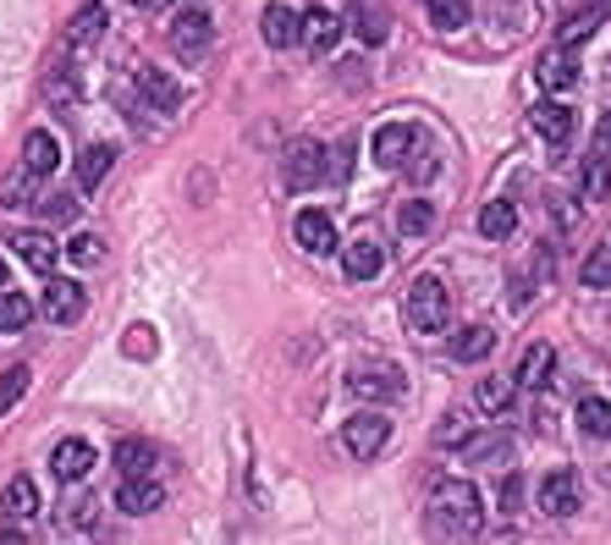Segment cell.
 Segmentation results:
<instances>
[{"instance_id":"1","label":"cell","mask_w":611,"mask_h":545,"mask_svg":"<svg viewBox=\"0 0 611 545\" xmlns=\"http://www.w3.org/2000/svg\"><path fill=\"white\" fill-rule=\"evenodd\" d=\"M429 523L441 529V534H452V540L479 534V523H485L479 491H474L469 480H441V485L429 491Z\"/></svg>"},{"instance_id":"2","label":"cell","mask_w":611,"mask_h":545,"mask_svg":"<svg viewBox=\"0 0 611 545\" xmlns=\"http://www.w3.org/2000/svg\"><path fill=\"white\" fill-rule=\"evenodd\" d=\"M402 314H408V331H413V336H435V331H447L452 304H447L441 276H413V282H408V298H402Z\"/></svg>"},{"instance_id":"3","label":"cell","mask_w":611,"mask_h":545,"mask_svg":"<svg viewBox=\"0 0 611 545\" xmlns=\"http://www.w3.org/2000/svg\"><path fill=\"white\" fill-rule=\"evenodd\" d=\"M402 370L391 358H364V363H353V375H347V392L353 397H364V402H391V397H402Z\"/></svg>"},{"instance_id":"4","label":"cell","mask_w":611,"mask_h":545,"mask_svg":"<svg viewBox=\"0 0 611 545\" xmlns=\"http://www.w3.org/2000/svg\"><path fill=\"white\" fill-rule=\"evenodd\" d=\"M341 441H347V451H353V458H375V451L391 441V419L386 413H353V419H347L341 424Z\"/></svg>"},{"instance_id":"5","label":"cell","mask_w":611,"mask_h":545,"mask_svg":"<svg viewBox=\"0 0 611 545\" xmlns=\"http://www.w3.org/2000/svg\"><path fill=\"white\" fill-rule=\"evenodd\" d=\"M413 144H419V133H413V127H402V122L375 127V138H370V160H375L381 171H397V165H408Z\"/></svg>"},{"instance_id":"6","label":"cell","mask_w":611,"mask_h":545,"mask_svg":"<svg viewBox=\"0 0 611 545\" xmlns=\"http://www.w3.org/2000/svg\"><path fill=\"white\" fill-rule=\"evenodd\" d=\"M282 171H287V182H292V188H314V182L331 171V160H325V149H320L314 138H298V144L287 149Z\"/></svg>"},{"instance_id":"7","label":"cell","mask_w":611,"mask_h":545,"mask_svg":"<svg viewBox=\"0 0 611 545\" xmlns=\"http://www.w3.org/2000/svg\"><path fill=\"white\" fill-rule=\"evenodd\" d=\"M347 23H353L359 45H386V34H391V7H386V0H353Z\"/></svg>"},{"instance_id":"8","label":"cell","mask_w":611,"mask_h":545,"mask_svg":"<svg viewBox=\"0 0 611 545\" xmlns=\"http://www.w3.org/2000/svg\"><path fill=\"white\" fill-rule=\"evenodd\" d=\"M540 512L546 518H573L578 512V480L568 469H557V474L540 480Z\"/></svg>"},{"instance_id":"9","label":"cell","mask_w":611,"mask_h":545,"mask_svg":"<svg viewBox=\"0 0 611 545\" xmlns=\"http://www.w3.org/2000/svg\"><path fill=\"white\" fill-rule=\"evenodd\" d=\"M210 34H215L210 28V12H199V7L194 12H177V23H171V45H177L183 55H204L210 50Z\"/></svg>"},{"instance_id":"10","label":"cell","mask_w":611,"mask_h":545,"mask_svg":"<svg viewBox=\"0 0 611 545\" xmlns=\"http://www.w3.org/2000/svg\"><path fill=\"white\" fill-rule=\"evenodd\" d=\"M341 264H347V276H353V282H370V276H381V270H386V248L375 237H359V243H347Z\"/></svg>"},{"instance_id":"11","label":"cell","mask_w":611,"mask_h":545,"mask_svg":"<svg viewBox=\"0 0 611 545\" xmlns=\"http://www.w3.org/2000/svg\"><path fill=\"white\" fill-rule=\"evenodd\" d=\"M100 39H105V7H100V0H89V7L66 23V50H89Z\"/></svg>"},{"instance_id":"12","label":"cell","mask_w":611,"mask_h":545,"mask_svg":"<svg viewBox=\"0 0 611 545\" xmlns=\"http://www.w3.org/2000/svg\"><path fill=\"white\" fill-rule=\"evenodd\" d=\"M265 45H271V50L303 45V17H298L292 7H265Z\"/></svg>"},{"instance_id":"13","label":"cell","mask_w":611,"mask_h":545,"mask_svg":"<svg viewBox=\"0 0 611 545\" xmlns=\"http://www.w3.org/2000/svg\"><path fill=\"white\" fill-rule=\"evenodd\" d=\"M160 501H165V491H160V480H149V474H138V480H122V491H116V507H122V512H133V518L154 512Z\"/></svg>"},{"instance_id":"14","label":"cell","mask_w":611,"mask_h":545,"mask_svg":"<svg viewBox=\"0 0 611 545\" xmlns=\"http://www.w3.org/2000/svg\"><path fill=\"white\" fill-rule=\"evenodd\" d=\"M551 370H557L551 342H535L529 352H523V363H518V392H540V386L551 381Z\"/></svg>"},{"instance_id":"15","label":"cell","mask_w":611,"mask_h":545,"mask_svg":"<svg viewBox=\"0 0 611 545\" xmlns=\"http://www.w3.org/2000/svg\"><path fill=\"white\" fill-rule=\"evenodd\" d=\"M50 469H55V480H83V474H89L95 469V446L89 441H61L55 446V458H50Z\"/></svg>"},{"instance_id":"16","label":"cell","mask_w":611,"mask_h":545,"mask_svg":"<svg viewBox=\"0 0 611 545\" xmlns=\"http://www.w3.org/2000/svg\"><path fill=\"white\" fill-rule=\"evenodd\" d=\"M83 304H89V298H83L77 282H50V287H45V314H50L55 325H72V320L83 314Z\"/></svg>"},{"instance_id":"17","label":"cell","mask_w":611,"mask_h":545,"mask_svg":"<svg viewBox=\"0 0 611 545\" xmlns=\"http://www.w3.org/2000/svg\"><path fill=\"white\" fill-rule=\"evenodd\" d=\"M540 83L546 88H573V77H578V55H573V45H551L546 55H540Z\"/></svg>"},{"instance_id":"18","label":"cell","mask_w":611,"mask_h":545,"mask_svg":"<svg viewBox=\"0 0 611 545\" xmlns=\"http://www.w3.org/2000/svg\"><path fill=\"white\" fill-rule=\"evenodd\" d=\"M111 165H116V149L111 144H89L77 154V182H83V194H95L100 182L111 176Z\"/></svg>"},{"instance_id":"19","label":"cell","mask_w":611,"mask_h":545,"mask_svg":"<svg viewBox=\"0 0 611 545\" xmlns=\"http://www.w3.org/2000/svg\"><path fill=\"white\" fill-rule=\"evenodd\" d=\"M336 39H341V17L336 12H303V45L314 55H331Z\"/></svg>"},{"instance_id":"20","label":"cell","mask_w":611,"mask_h":545,"mask_svg":"<svg viewBox=\"0 0 611 545\" xmlns=\"http://www.w3.org/2000/svg\"><path fill=\"white\" fill-rule=\"evenodd\" d=\"M529 122H535V133H540L546 144H568V138H573V111H568V106H557V100L535 106V111H529Z\"/></svg>"},{"instance_id":"21","label":"cell","mask_w":611,"mask_h":545,"mask_svg":"<svg viewBox=\"0 0 611 545\" xmlns=\"http://www.w3.org/2000/svg\"><path fill=\"white\" fill-rule=\"evenodd\" d=\"M12 243H17V259H23L28 270H39V276H50V270H55V253H61V248H55L45 232H17Z\"/></svg>"},{"instance_id":"22","label":"cell","mask_w":611,"mask_h":545,"mask_svg":"<svg viewBox=\"0 0 611 545\" xmlns=\"http://www.w3.org/2000/svg\"><path fill=\"white\" fill-rule=\"evenodd\" d=\"M298 243H303L309 253H331V248H336L331 215H325V210H303V215H298Z\"/></svg>"},{"instance_id":"23","label":"cell","mask_w":611,"mask_h":545,"mask_svg":"<svg viewBox=\"0 0 611 545\" xmlns=\"http://www.w3.org/2000/svg\"><path fill=\"white\" fill-rule=\"evenodd\" d=\"M61 523H66V529H95V523H100V496H95V491H66Z\"/></svg>"},{"instance_id":"24","label":"cell","mask_w":611,"mask_h":545,"mask_svg":"<svg viewBox=\"0 0 611 545\" xmlns=\"http://www.w3.org/2000/svg\"><path fill=\"white\" fill-rule=\"evenodd\" d=\"M490 347H496V331L490 325H469V331L452 336V358L458 363H479V358H490Z\"/></svg>"},{"instance_id":"25","label":"cell","mask_w":611,"mask_h":545,"mask_svg":"<svg viewBox=\"0 0 611 545\" xmlns=\"http://www.w3.org/2000/svg\"><path fill=\"white\" fill-rule=\"evenodd\" d=\"M34 512H39V485H34L28 474H17V480L7 485V518H12V523H34Z\"/></svg>"},{"instance_id":"26","label":"cell","mask_w":611,"mask_h":545,"mask_svg":"<svg viewBox=\"0 0 611 545\" xmlns=\"http://www.w3.org/2000/svg\"><path fill=\"white\" fill-rule=\"evenodd\" d=\"M479 232H485L490 243L512 237V232H518V210H512V199H490V205L479 210Z\"/></svg>"},{"instance_id":"27","label":"cell","mask_w":611,"mask_h":545,"mask_svg":"<svg viewBox=\"0 0 611 545\" xmlns=\"http://www.w3.org/2000/svg\"><path fill=\"white\" fill-rule=\"evenodd\" d=\"M116 469H122V480L149 474L154 469V446L149 441H116Z\"/></svg>"},{"instance_id":"28","label":"cell","mask_w":611,"mask_h":545,"mask_svg":"<svg viewBox=\"0 0 611 545\" xmlns=\"http://www.w3.org/2000/svg\"><path fill=\"white\" fill-rule=\"evenodd\" d=\"M578 430L589 441H611V402L606 397H584L578 402Z\"/></svg>"},{"instance_id":"29","label":"cell","mask_w":611,"mask_h":545,"mask_svg":"<svg viewBox=\"0 0 611 545\" xmlns=\"http://www.w3.org/2000/svg\"><path fill=\"white\" fill-rule=\"evenodd\" d=\"M138 88H144V100H149L154 111H171V106H177V83H171L165 72H154V66L138 72Z\"/></svg>"},{"instance_id":"30","label":"cell","mask_w":611,"mask_h":545,"mask_svg":"<svg viewBox=\"0 0 611 545\" xmlns=\"http://www.w3.org/2000/svg\"><path fill=\"white\" fill-rule=\"evenodd\" d=\"M23 165H34L39 176H50V171L61 165V149H55V138H50V133H28V144H23Z\"/></svg>"},{"instance_id":"31","label":"cell","mask_w":611,"mask_h":545,"mask_svg":"<svg viewBox=\"0 0 611 545\" xmlns=\"http://www.w3.org/2000/svg\"><path fill=\"white\" fill-rule=\"evenodd\" d=\"M34 182H39V171L34 165H17L7 182H0V205H12V210L17 205H34Z\"/></svg>"},{"instance_id":"32","label":"cell","mask_w":611,"mask_h":545,"mask_svg":"<svg viewBox=\"0 0 611 545\" xmlns=\"http://www.w3.org/2000/svg\"><path fill=\"white\" fill-rule=\"evenodd\" d=\"M512 392H518V381H501V375H490V381H479L474 402H479V413H507V408H512Z\"/></svg>"},{"instance_id":"33","label":"cell","mask_w":611,"mask_h":545,"mask_svg":"<svg viewBox=\"0 0 611 545\" xmlns=\"http://www.w3.org/2000/svg\"><path fill=\"white\" fill-rule=\"evenodd\" d=\"M600 7H606V0H600ZM600 7H584V12H573V17L562 23L557 45H573V50H578V45H584V39H589V34L600 28Z\"/></svg>"},{"instance_id":"34","label":"cell","mask_w":611,"mask_h":545,"mask_svg":"<svg viewBox=\"0 0 611 545\" xmlns=\"http://www.w3.org/2000/svg\"><path fill=\"white\" fill-rule=\"evenodd\" d=\"M28 381H34V375H28V363H12V370L0 375V413H12V408L28 397Z\"/></svg>"},{"instance_id":"35","label":"cell","mask_w":611,"mask_h":545,"mask_svg":"<svg viewBox=\"0 0 611 545\" xmlns=\"http://www.w3.org/2000/svg\"><path fill=\"white\" fill-rule=\"evenodd\" d=\"M28 320H34L28 293H0V331H23Z\"/></svg>"},{"instance_id":"36","label":"cell","mask_w":611,"mask_h":545,"mask_svg":"<svg viewBox=\"0 0 611 545\" xmlns=\"http://www.w3.org/2000/svg\"><path fill=\"white\" fill-rule=\"evenodd\" d=\"M429 23L441 28V34L463 28L469 23V0H429Z\"/></svg>"},{"instance_id":"37","label":"cell","mask_w":611,"mask_h":545,"mask_svg":"<svg viewBox=\"0 0 611 545\" xmlns=\"http://www.w3.org/2000/svg\"><path fill=\"white\" fill-rule=\"evenodd\" d=\"M578 276H584V287H611V243H600L589 259H584V270H578Z\"/></svg>"},{"instance_id":"38","label":"cell","mask_w":611,"mask_h":545,"mask_svg":"<svg viewBox=\"0 0 611 545\" xmlns=\"http://www.w3.org/2000/svg\"><path fill=\"white\" fill-rule=\"evenodd\" d=\"M606 188H611V154H600V149H595V154H589V165H584V194H589V199H600Z\"/></svg>"},{"instance_id":"39","label":"cell","mask_w":611,"mask_h":545,"mask_svg":"<svg viewBox=\"0 0 611 545\" xmlns=\"http://www.w3.org/2000/svg\"><path fill=\"white\" fill-rule=\"evenodd\" d=\"M429 226H435V205H429V199H408V205H402V232H408V237H424Z\"/></svg>"},{"instance_id":"40","label":"cell","mask_w":611,"mask_h":545,"mask_svg":"<svg viewBox=\"0 0 611 545\" xmlns=\"http://www.w3.org/2000/svg\"><path fill=\"white\" fill-rule=\"evenodd\" d=\"M66 253H72L77 264H100V259H105V237H100V232H77V237L66 243Z\"/></svg>"},{"instance_id":"41","label":"cell","mask_w":611,"mask_h":545,"mask_svg":"<svg viewBox=\"0 0 611 545\" xmlns=\"http://www.w3.org/2000/svg\"><path fill=\"white\" fill-rule=\"evenodd\" d=\"M402 171H408V176H413V182H429V176H435V154H429V149H419V144H413V154H408V165H402Z\"/></svg>"},{"instance_id":"42","label":"cell","mask_w":611,"mask_h":545,"mask_svg":"<svg viewBox=\"0 0 611 545\" xmlns=\"http://www.w3.org/2000/svg\"><path fill=\"white\" fill-rule=\"evenodd\" d=\"M45 215H50V221H77V199H72V194H50V199H45Z\"/></svg>"},{"instance_id":"43","label":"cell","mask_w":611,"mask_h":545,"mask_svg":"<svg viewBox=\"0 0 611 545\" xmlns=\"http://www.w3.org/2000/svg\"><path fill=\"white\" fill-rule=\"evenodd\" d=\"M463 451H469V458H496V451H501V435H469Z\"/></svg>"},{"instance_id":"44","label":"cell","mask_w":611,"mask_h":545,"mask_svg":"<svg viewBox=\"0 0 611 545\" xmlns=\"http://www.w3.org/2000/svg\"><path fill=\"white\" fill-rule=\"evenodd\" d=\"M518 501H523V480L512 474V480H501V512L512 518V512H518Z\"/></svg>"},{"instance_id":"45","label":"cell","mask_w":611,"mask_h":545,"mask_svg":"<svg viewBox=\"0 0 611 545\" xmlns=\"http://www.w3.org/2000/svg\"><path fill=\"white\" fill-rule=\"evenodd\" d=\"M441 441H447V446H463V441H469V419L452 413V424H441Z\"/></svg>"},{"instance_id":"46","label":"cell","mask_w":611,"mask_h":545,"mask_svg":"<svg viewBox=\"0 0 611 545\" xmlns=\"http://www.w3.org/2000/svg\"><path fill=\"white\" fill-rule=\"evenodd\" d=\"M595 149H600V154H611V116L595 127Z\"/></svg>"},{"instance_id":"47","label":"cell","mask_w":611,"mask_h":545,"mask_svg":"<svg viewBox=\"0 0 611 545\" xmlns=\"http://www.w3.org/2000/svg\"><path fill=\"white\" fill-rule=\"evenodd\" d=\"M133 7H144V12H154V7H171V0H133Z\"/></svg>"},{"instance_id":"48","label":"cell","mask_w":611,"mask_h":545,"mask_svg":"<svg viewBox=\"0 0 611 545\" xmlns=\"http://www.w3.org/2000/svg\"><path fill=\"white\" fill-rule=\"evenodd\" d=\"M0 293H7V264H0Z\"/></svg>"}]
</instances>
